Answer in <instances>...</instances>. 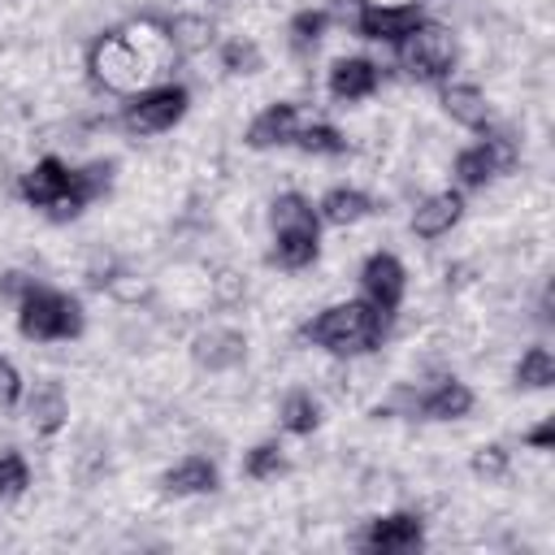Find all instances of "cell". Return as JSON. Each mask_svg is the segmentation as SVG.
Segmentation results:
<instances>
[{"instance_id":"2e32d148","label":"cell","mask_w":555,"mask_h":555,"mask_svg":"<svg viewBox=\"0 0 555 555\" xmlns=\"http://www.w3.org/2000/svg\"><path fill=\"white\" fill-rule=\"evenodd\" d=\"M26 416H30V425L39 434H56L65 425V416H69V403H65L61 382H39L30 390V399H26Z\"/></svg>"},{"instance_id":"52a82bcc","label":"cell","mask_w":555,"mask_h":555,"mask_svg":"<svg viewBox=\"0 0 555 555\" xmlns=\"http://www.w3.org/2000/svg\"><path fill=\"white\" fill-rule=\"evenodd\" d=\"M360 286H364V299H373L382 312H395L399 299H403L408 278H403V264H399L390 251H377V256L364 260V269H360Z\"/></svg>"},{"instance_id":"44dd1931","label":"cell","mask_w":555,"mask_h":555,"mask_svg":"<svg viewBox=\"0 0 555 555\" xmlns=\"http://www.w3.org/2000/svg\"><path fill=\"white\" fill-rule=\"evenodd\" d=\"M516 382L520 386H551L555 382V356L546 351V347H529L525 356H520V364H516Z\"/></svg>"},{"instance_id":"e0dca14e","label":"cell","mask_w":555,"mask_h":555,"mask_svg":"<svg viewBox=\"0 0 555 555\" xmlns=\"http://www.w3.org/2000/svg\"><path fill=\"white\" fill-rule=\"evenodd\" d=\"M442 108L451 121H460L468 130H481L490 121V104L477 87H442Z\"/></svg>"},{"instance_id":"836d02e7","label":"cell","mask_w":555,"mask_h":555,"mask_svg":"<svg viewBox=\"0 0 555 555\" xmlns=\"http://www.w3.org/2000/svg\"><path fill=\"white\" fill-rule=\"evenodd\" d=\"M364 4H373V9H403V4H416V0H364Z\"/></svg>"},{"instance_id":"484cf974","label":"cell","mask_w":555,"mask_h":555,"mask_svg":"<svg viewBox=\"0 0 555 555\" xmlns=\"http://www.w3.org/2000/svg\"><path fill=\"white\" fill-rule=\"evenodd\" d=\"M325 26H330V13L325 9H304V13L291 17V43L295 48H312L325 35Z\"/></svg>"},{"instance_id":"5b68a950","label":"cell","mask_w":555,"mask_h":555,"mask_svg":"<svg viewBox=\"0 0 555 555\" xmlns=\"http://www.w3.org/2000/svg\"><path fill=\"white\" fill-rule=\"evenodd\" d=\"M399 56L408 65L412 78L421 82H438L451 74L455 65V35L442 22H416L403 39H399Z\"/></svg>"},{"instance_id":"7c38bea8","label":"cell","mask_w":555,"mask_h":555,"mask_svg":"<svg viewBox=\"0 0 555 555\" xmlns=\"http://www.w3.org/2000/svg\"><path fill=\"white\" fill-rule=\"evenodd\" d=\"M460 212H464V199H460L455 191H438V195H429V199L416 204L412 230H416L421 238H442V234L460 221Z\"/></svg>"},{"instance_id":"ba28073f","label":"cell","mask_w":555,"mask_h":555,"mask_svg":"<svg viewBox=\"0 0 555 555\" xmlns=\"http://www.w3.org/2000/svg\"><path fill=\"white\" fill-rule=\"evenodd\" d=\"M191 356H195L199 369H208V373H225V369L243 364V356H247V338L234 334V330H204V334H195Z\"/></svg>"},{"instance_id":"d4e9b609","label":"cell","mask_w":555,"mask_h":555,"mask_svg":"<svg viewBox=\"0 0 555 555\" xmlns=\"http://www.w3.org/2000/svg\"><path fill=\"white\" fill-rule=\"evenodd\" d=\"M221 65L230 74H256V69H264V56H260V48L251 39H230L221 48Z\"/></svg>"},{"instance_id":"277c9868","label":"cell","mask_w":555,"mask_h":555,"mask_svg":"<svg viewBox=\"0 0 555 555\" xmlns=\"http://www.w3.org/2000/svg\"><path fill=\"white\" fill-rule=\"evenodd\" d=\"M17 304H22L17 325H22V334L35 338V343H52V338H74V334H82V308H78V299L61 295V291H43V286L35 282Z\"/></svg>"},{"instance_id":"3957f363","label":"cell","mask_w":555,"mask_h":555,"mask_svg":"<svg viewBox=\"0 0 555 555\" xmlns=\"http://www.w3.org/2000/svg\"><path fill=\"white\" fill-rule=\"evenodd\" d=\"M317 212L304 195L286 191L273 199V256L282 269H304L317 256Z\"/></svg>"},{"instance_id":"4dcf8cb0","label":"cell","mask_w":555,"mask_h":555,"mask_svg":"<svg viewBox=\"0 0 555 555\" xmlns=\"http://www.w3.org/2000/svg\"><path fill=\"white\" fill-rule=\"evenodd\" d=\"M212 291H217V299H221V304H234V299L243 295V278H238L234 269H221V273L212 278Z\"/></svg>"},{"instance_id":"8992f818","label":"cell","mask_w":555,"mask_h":555,"mask_svg":"<svg viewBox=\"0 0 555 555\" xmlns=\"http://www.w3.org/2000/svg\"><path fill=\"white\" fill-rule=\"evenodd\" d=\"M186 113V91L182 87H152L143 95H134L121 113V126L130 134H160L169 130L178 117Z\"/></svg>"},{"instance_id":"cb8c5ba5","label":"cell","mask_w":555,"mask_h":555,"mask_svg":"<svg viewBox=\"0 0 555 555\" xmlns=\"http://www.w3.org/2000/svg\"><path fill=\"white\" fill-rule=\"evenodd\" d=\"M282 425H286L291 434H312V429H317V403H312V395H304V390L286 395V403H282Z\"/></svg>"},{"instance_id":"f1b7e54d","label":"cell","mask_w":555,"mask_h":555,"mask_svg":"<svg viewBox=\"0 0 555 555\" xmlns=\"http://www.w3.org/2000/svg\"><path fill=\"white\" fill-rule=\"evenodd\" d=\"M473 473L486 477V481L507 477V451H503V447H481V451L473 455Z\"/></svg>"},{"instance_id":"f546056e","label":"cell","mask_w":555,"mask_h":555,"mask_svg":"<svg viewBox=\"0 0 555 555\" xmlns=\"http://www.w3.org/2000/svg\"><path fill=\"white\" fill-rule=\"evenodd\" d=\"M481 147H486V156H490V165H494V173H507V169L516 165V156H520V152H516V143H512V139H503V134H494V139H486Z\"/></svg>"},{"instance_id":"8fae6325","label":"cell","mask_w":555,"mask_h":555,"mask_svg":"<svg viewBox=\"0 0 555 555\" xmlns=\"http://www.w3.org/2000/svg\"><path fill=\"white\" fill-rule=\"evenodd\" d=\"M69 173H74V169H65L56 156H43L30 173H22V195H26V204L52 208V204L69 191Z\"/></svg>"},{"instance_id":"d6a6232c","label":"cell","mask_w":555,"mask_h":555,"mask_svg":"<svg viewBox=\"0 0 555 555\" xmlns=\"http://www.w3.org/2000/svg\"><path fill=\"white\" fill-rule=\"evenodd\" d=\"M525 442H529V447H542V451H546V447L555 442V421H542L538 429H529V434H525Z\"/></svg>"},{"instance_id":"ffe728a7","label":"cell","mask_w":555,"mask_h":555,"mask_svg":"<svg viewBox=\"0 0 555 555\" xmlns=\"http://www.w3.org/2000/svg\"><path fill=\"white\" fill-rule=\"evenodd\" d=\"M165 30H169L173 48H178V52H186V56H191V52H204V48L212 43V22H208V17H199V13H178Z\"/></svg>"},{"instance_id":"6da1fadb","label":"cell","mask_w":555,"mask_h":555,"mask_svg":"<svg viewBox=\"0 0 555 555\" xmlns=\"http://www.w3.org/2000/svg\"><path fill=\"white\" fill-rule=\"evenodd\" d=\"M304 334L325 347V351H338V356H360V351H373L386 334V312L373 304V299H347V304H334L325 308L317 321L304 325Z\"/></svg>"},{"instance_id":"1f68e13d","label":"cell","mask_w":555,"mask_h":555,"mask_svg":"<svg viewBox=\"0 0 555 555\" xmlns=\"http://www.w3.org/2000/svg\"><path fill=\"white\" fill-rule=\"evenodd\" d=\"M17 390H22V382H17V369L0 356V408H13L17 403Z\"/></svg>"},{"instance_id":"83f0119b","label":"cell","mask_w":555,"mask_h":555,"mask_svg":"<svg viewBox=\"0 0 555 555\" xmlns=\"http://www.w3.org/2000/svg\"><path fill=\"white\" fill-rule=\"evenodd\" d=\"M247 477H256V481H264V477H273L278 468H282V447L278 442H260L251 455H247Z\"/></svg>"},{"instance_id":"603a6c76","label":"cell","mask_w":555,"mask_h":555,"mask_svg":"<svg viewBox=\"0 0 555 555\" xmlns=\"http://www.w3.org/2000/svg\"><path fill=\"white\" fill-rule=\"evenodd\" d=\"M455 178H460L464 186H486V182L494 178V165H490V156H486V147H481V143L455 156Z\"/></svg>"},{"instance_id":"4fadbf2b","label":"cell","mask_w":555,"mask_h":555,"mask_svg":"<svg viewBox=\"0 0 555 555\" xmlns=\"http://www.w3.org/2000/svg\"><path fill=\"white\" fill-rule=\"evenodd\" d=\"M364 546H369V551H412V546H421V520H416L412 512L382 516V520L369 525Z\"/></svg>"},{"instance_id":"4316f807","label":"cell","mask_w":555,"mask_h":555,"mask_svg":"<svg viewBox=\"0 0 555 555\" xmlns=\"http://www.w3.org/2000/svg\"><path fill=\"white\" fill-rule=\"evenodd\" d=\"M30 486V468L17 451H0V494H22Z\"/></svg>"},{"instance_id":"d6986e66","label":"cell","mask_w":555,"mask_h":555,"mask_svg":"<svg viewBox=\"0 0 555 555\" xmlns=\"http://www.w3.org/2000/svg\"><path fill=\"white\" fill-rule=\"evenodd\" d=\"M369 212H373V204H369V195L356 191V186H338V191H330V195L321 199V217H325L330 225H356V221H364Z\"/></svg>"},{"instance_id":"9c48e42d","label":"cell","mask_w":555,"mask_h":555,"mask_svg":"<svg viewBox=\"0 0 555 555\" xmlns=\"http://www.w3.org/2000/svg\"><path fill=\"white\" fill-rule=\"evenodd\" d=\"M416 22H421L416 4H403V9H373V4H364L356 13V30L364 39H386V43H399Z\"/></svg>"},{"instance_id":"9a60e30c","label":"cell","mask_w":555,"mask_h":555,"mask_svg":"<svg viewBox=\"0 0 555 555\" xmlns=\"http://www.w3.org/2000/svg\"><path fill=\"white\" fill-rule=\"evenodd\" d=\"M473 408V390L464 382H438L429 395L416 399V412L429 421H460Z\"/></svg>"},{"instance_id":"5bb4252c","label":"cell","mask_w":555,"mask_h":555,"mask_svg":"<svg viewBox=\"0 0 555 555\" xmlns=\"http://www.w3.org/2000/svg\"><path fill=\"white\" fill-rule=\"evenodd\" d=\"M330 91H334L338 100H364V95H373V91H377V65L364 61V56H343V61H334V69H330Z\"/></svg>"},{"instance_id":"ac0fdd59","label":"cell","mask_w":555,"mask_h":555,"mask_svg":"<svg viewBox=\"0 0 555 555\" xmlns=\"http://www.w3.org/2000/svg\"><path fill=\"white\" fill-rule=\"evenodd\" d=\"M217 486V468L204 460V455H186L182 464H173L165 473V490L169 494H204Z\"/></svg>"},{"instance_id":"7402d4cb","label":"cell","mask_w":555,"mask_h":555,"mask_svg":"<svg viewBox=\"0 0 555 555\" xmlns=\"http://www.w3.org/2000/svg\"><path fill=\"white\" fill-rule=\"evenodd\" d=\"M295 143H299L304 152H317V156H338V152L347 147V139H343L334 126H321V121H308V126H299Z\"/></svg>"},{"instance_id":"7a4b0ae2","label":"cell","mask_w":555,"mask_h":555,"mask_svg":"<svg viewBox=\"0 0 555 555\" xmlns=\"http://www.w3.org/2000/svg\"><path fill=\"white\" fill-rule=\"evenodd\" d=\"M87 65H91V74H95L100 87L121 91V95L143 91V87L156 78L152 61L139 52V43L130 39V30H108V35H100V39L91 43V52H87Z\"/></svg>"},{"instance_id":"30bf717a","label":"cell","mask_w":555,"mask_h":555,"mask_svg":"<svg viewBox=\"0 0 555 555\" xmlns=\"http://www.w3.org/2000/svg\"><path fill=\"white\" fill-rule=\"evenodd\" d=\"M299 108L295 104H269L251 126H247V147H278V143H295L299 134Z\"/></svg>"}]
</instances>
